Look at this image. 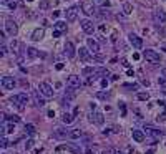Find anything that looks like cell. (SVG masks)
<instances>
[{"label": "cell", "instance_id": "cell-11", "mask_svg": "<svg viewBox=\"0 0 166 154\" xmlns=\"http://www.w3.org/2000/svg\"><path fill=\"white\" fill-rule=\"evenodd\" d=\"M128 38H130V43H131L135 48H141L143 47V40L139 38L138 35H135V33H130L128 35Z\"/></svg>", "mask_w": 166, "mask_h": 154}, {"label": "cell", "instance_id": "cell-4", "mask_svg": "<svg viewBox=\"0 0 166 154\" xmlns=\"http://www.w3.org/2000/svg\"><path fill=\"white\" fill-rule=\"evenodd\" d=\"M38 91L43 94L45 98H52L53 96V88L50 86L48 83H45V81H42V83L38 85Z\"/></svg>", "mask_w": 166, "mask_h": 154}, {"label": "cell", "instance_id": "cell-38", "mask_svg": "<svg viewBox=\"0 0 166 154\" xmlns=\"http://www.w3.org/2000/svg\"><path fill=\"white\" fill-rule=\"evenodd\" d=\"M0 55H2V56H3V55H7V47L3 45V43L0 45Z\"/></svg>", "mask_w": 166, "mask_h": 154}, {"label": "cell", "instance_id": "cell-30", "mask_svg": "<svg viewBox=\"0 0 166 154\" xmlns=\"http://www.w3.org/2000/svg\"><path fill=\"white\" fill-rule=\"evenodd\" d=\"M110 96H111V93H110V91H106V93H105V91H100V93H98L100 100H108Z\"/></svg>", "mask_w": 166, "mask_h": 154}, {"label": "cell", "instance_id": "cell-14", "mask_svg": "<svg viewBox=\"0 0 166 154\" xmlns=\"http://www.w3.org/2000/svg\"><path fill=\"white\" fill-rule=\"evenodd\" d=\"M86 45H88V48H90V50H92L95 55L100 52V43H98L96 40H93V38H88V40H86Z\"/></svg>", "mask_w": 166, "mask_h": 154}, {"label": "cell", "instance_id": "cell-16", "mask_svg": "<svg viewBox=\"0 0 166 154\" xmlns=\"http://www.w3.org/2000/svg\"><path fill=\"white\" fill-rule=\"evenodd\" d=\"M131 134H133V139L136 141V142H143V141H145V131H139V129H133Z\"/></svg>", "mask_w": 166, "mask_h": 154}, {"label": "cell", "instance_id": "cell-32", "mask_svg": "<svg viewBox=\"0 0 166 154\" xmlns=\"http://www.w3.org/2000/svg\"><path fill=\"white\" fill-rule=\"evenodd\" d=\"M96 73L101 75V76H106L110 71H108V68H98V70H96Z\"/></svg>", "mask_w": 166, "mask_h": 154}, {"label": "cell", "instance_id": "cell-46", "mask_svg": "<svg viewBox=\"0 0 166 154\" xmlns=\"http://www.w3.org/2000/svg\"><path fill=\"white\" fill-rule=\"evenodd\" d=\"M48 116H50V118H53V116H55V111H53V109H50V111H48Z\"/></svg>", "mask_w": 166, "mask_h": 154}, {"label": "cell", "instance_id": "cell-22", "mask_svg": "<svg viewBox=\"0 0 166 154\" xmlns=\"http://www.w3.org/2000/svg\"><path fill=\"white\" fill-rule=\"evenodd\" d=\"M154 18H156L158 22H161V23H165L166 22V12H163V10L156 12V14H154Z\"/></svg>", "mask_w": 166, "mask_h": 154}, {"label": "cell", "instance_id": "cell-23", "mask_svg": "<svg viewBox=\"0 0 166 154\" xmlns=\"http://www.w3.org/2000/svg\"><path fill=\"white\" fill-rule=\"evenodd\" d=\"M68 134H70V133H66L65 129L58 128V129L55 131V138H60V139H63V138H68Z\"/></svg>", "mask_w": 166, "mask_h": 154}, {"label": "cell", "instance_id": "cell-36", "mask_svg": "<svg viewBox=\"0 0 166 154\" xmlns=\"http://www.w3.org/2000/svg\"><path fill=\"white\" fill-rule=\"evenodd\" d=\"M8 121H12V123H18L20 118L17 116V114H12V116H8Z\"/></svg>", "mask_w": 166, "mask_h": 154}, {"label": "cell", "instance_id": "cell-5", "mask_svg": "<svg viewBox=\"0 0 166 154\" xmlns=\"http://www.w3.org/2000/svg\"><path fill=\"white\" fill-rule=\"evenodd\" d=\"M28 100H30V98H28V94H27V93H18V94H15V96H12V98H10V101H12V103H17L18 106L27 104V103H28Z\"/></svg>", "mask_w": 166, "mask_h": 154}, {"label": "cell", "instance_id": "cell-28", "mask_svg": "<svg viewBox=\"0 0 166 154\" xmlns=\"http://www.w3.org/2000/svg\"><path fill=\"white\" fill-rule=\"evenodd\" d=\"M0 146H2V147L10 146V142H8V139L5 138V134H2V138H0Z\"/></svg>", "mask_w": 166, "mask_h": 154}, {"label": "cell", "instance_id": "cell-8", "mask_svg": "<svg viewBox=\"0 0 166 154\" xmlns=\"http://www.w3.org/2000/svg\"><path fill=\"white\" fill-rule=\"evenodd\" d=\"M65 17H66V22H75L77 17H78V7H70L65 12Z\"/></svg>", "mask_w": 166, "mask_h": 154}, {"label": "cell", "instance_id": "cell-35", "mask_svg": "<svg viewBox=\"0 0 166 154\" xmlns=\"http://www.w3.org/2000/svg\"><path fill=\"white\" fill-rule=\"evenodd\" d=\"M90 73H96V70H93L92 66H88V68L83 70V75H90Z\"/></svg>", "mask_w": 166, "mask_h": 154}, {"label": "cell", "instance_id": "cell-15", "mask_svg": "<svg viewBox=\"0 0 166 154\" xmlns=\"http://www.w3.org/2000/svg\"><path fill=\"white\" fill-rule=\"evenodd\" d=\"M43 35H45V30L43 28H35L32 33V40L33 41H40L42 38H43Z\"/></svg>", "mask_w": 166, "mask_h": 154}, {"label": "cell", "instance_id": "cell-34", "mask_svg": "<svg viewBox=\"0 0 166 154\" xmlns=\"http://www.w3.org/2000/svg\"><path fill=\"white\" fill-rule=\"evenodd\" d=\"M33 144H35V142H33V139H28L25 142V149H27V151H30V149L33 147Z\"/></svg>", "mask_w": 166, "mask_h": 154}, {"label": "cell", "instance_id": "cell-47", "mask_svg": "<svg viewBox=\"0 0 166 154\" xmlns=\"http://www.w3.org/2000/svg\"><path fill=\"white\" fill-rule=\"evenodd\" d=\"M161 75H163V78H166V68H163V70H161Z\"/></svg>", "mask_w": 166, "mask_h": 154}, {"label": "cell", "instance_id": "cell-2", "mask_svg": "<svg viewBox=\"0 0 166 154\" xmlns=\"http://www.w3.org/2000/svg\"><path fill=\"white\" fill-rule=\"evenodd\" d=\"M5 32L10 35V37H15V35L18 33V27H17L15 20H12V18H7V22H5Z\"/></svg>", "mask_w": 166, "mask_h": 154}, {"label": "cell", "instance_id": "cell-39", "mask_svg": "<svg viewBox=\"0 0 166 154\" xmlns=\"http://www.w3.org/2000/svg\"><path fill=\"white\" fill-rule=\"evenodd\" d=\"M125 88H130V90H138V85H125Z\"/></svg>", "mask_w": 166, "mask_h": 154}, {"label": "cell", "instance_id": "cell-3", "mask_svg": "<svg viewBox=\"0 0 166 154\" xmlns=\"http://www.w3.org/2000/svg\"><path fill=\"white\" fill-rule=\"evenodd\" d=\"M143 56H145L150 63H159V60H161V58H159V53L154 52V50H145V52H143Z\"/></svg>", "mask_w": 166, "mask_h": 154}, {"label": "cell", "instance_id": "cell-26", "mask_svg": "<svg viewBox=\"0 0 166 154\" xmlns=\"http://www.w3.org/2000/svg\"><path fill=\"white\" fill-rule=\"evenodd\" d=\"M55 28H57L58 32H61V33H63V32L66 30V23H65V22H61V20H58L57 23H55Z\"/></svg>", "mask_w": 166, "mask_h": 154}, {"label": "cell", "instance_id": "cell-9", "mask_svg": "<svg viewBox=\"0 0 166 154\" xmlns=\"http://www.w3.org/2000/svg\"><path fill=\"white\" fill-rule=\"evenodd\" d=\"M0 83H2V86L5 88V90H13V88H15V85H17V81L13 80L12 76H3Z\"/></svg>", "mask_w": 166, "mask_h": 154}, {"label": "cell", "instance_id": "cell-19", "mask_svg": "<svg viewBox=\"0 0 166 154\" xmlns=\"http://www.w3.org/2000/svg\"><path fill=\"white\" fill-rule=\"evenodd\" d=\"M68 138L70 139H81L83 138V131L81 129H72L70 134H68Z\"/></svg>", "mask_w": 166, "mask_h": 154}, {"label": "cell", "instance_id": "cell-13", "mask_svg": "<svg viewBox=\"0 0 166 154\" xmlns=\"http://www.w3.org/2000/svg\"><path fill=\"white\" fill-rule=\"evenodd\" d=\"M75 53H77V50L73 47V43L72 41H66L65 43V55L68 58H75Z\"/></svg>", "mask_w": 166, "mask_h": 154}, {"label": "cell", "instance_id": "cell-51", "mask_svg": "<svg viewBox=\"0 0 166 154\" xmlns=\"http://www.w3.org/2000/svg\"><path fill=\"white\" fill-rule=\"evenodd\" d=\"M86 154H93V153H90V151H86Z\"/></svg>", "mask_w": 166, "mask_h": 154}, {"label": "cell", "instance_id": "cell-41", "mask_svg": "<svg viewBox=\"0 0 166 154\" xmlns=\"http://www.w3.org/2000/svg\"><path fill=\"white\" fill-rule=\"evenodd\" d=\"M55 68H57V70H63V63H57Z\"/></svg>", "mask_w": 166, "mask_h": 154}, {"label": "cell", "instance_id": "cell-1", "mask_svg": "<svg viewBox=\"0 0 166 154\" xmlns=\"http://www.w3.org/2000/svg\"><path fill=\"white\" fill-rule=\"evenodd\" d=\"M80 8L85 15H95L96 14V8H95V3L93 0H80Z\"/></svg>", "mask_w": 166, "mask_h": 154}, {"label": "cell", "instance_id": "cell-7", "mask_svg": "<svg viewBox=\"0 0 166 154\" xmlns=\"http://www.w3.org/2000/svg\"><path fill=\"white\" fill-rule=\"evenodd\" d=\"M81 28H83V32H85L86 35H92L93 32H95V25H93V22L88 20V18L81 20Z\"/></svg>", "mask_w": 166, "mask_h": 154}, {"label": "cell", "instance_id": "cell-27", "mask_svg": "<svg viewBox=\"0 0 166 154\" xmlns=\"http://www.w3.org/2000/svg\"><path fill=\"white\" fill-rule=\"evenodd\" d=\"M131 12H133V5L131 3H128V2H125V3H123V14L130 15Z\"/></svg>", "mask_w": 166, "mask_h": 154}, {"label": "cell", "instance_id": "cell-33", "mask_svg": "<svg viewBox=\"0 0 166 154\" xmlns=\"http://www.w3.org/2000/svg\"><path fill=\"white\" fill-rule=\"evenodd\" d=\"M5 5H7L8 8L15 10V8H17V2H15V0H12V2H5Z\"/></svg>", "mask_w": 166, "mask_h": 154}, {"label": "cell", "instance_id": "cell-31", "mask_svg": "<svg viewBox=\"0 0 166 154\" xmlns=\"http://www.w3.org/2000/svg\"><path fill=\"white\" fill-rule=\"evenodd\" d=\"M50 7V2L48 0H40V10H46Z\"/></svg>", "mask_w": 166, "mask_h": 154}, {"label": "cell", "instance_id": "cell-18", "mask_svg": "<svg viewBox=\"0 0 166 154\" xmlns=\"http://www.w3.org/2000/svg\"><path fill=\"white\" fill-rule=\"evenodd\" d=\"M40 94H42V93L33 91V101H35V104H37V106H45V100H43Z\"/></svg>", "mask_w": 166, "mask_h": 154}, {"label": "cell", "instance_id": "cell-10", "mask_svg": "<svg viewBox=\"0 0 166 154\" xmlns=\"http://www.w3.org/2000/svg\"><path fill=\"white\" fill-rule=\"evenodd\" d=\"M145 134L146 136H151L153 139H159L161 138V131L154 129L153 126H145Z\"/></svg>", "mask_w": 166, "mask_h": 154}, {"label": "cell", "instance_id": "cell-40", "mask_svg": "<svg viewBox=\"0 0 166 154\" xmlns=\"http://www.w3.org/2000/svg\"><path fill=\"white\" fill-rule=\"evenodd\" d=\"M60 35H61V32H58V30H55V32H53V38H58Z\"/></svg>", "mask_w": 166, "mask_h": 154}, {"label": "cell", "instance_id": "cell-25", "mask_svg": "<svg viewBox=\"0 0 166 154\" xmlns=\"http://www.w3.org/2000/svg\"><path fill=\"white\" fill-rule=\"evenodd\" d=\"M25 133L27 134H30V136H35V133H37V129H35V126L33 124H25Z\"/></svg>", "mask_w": 166, "mask_h": 154}, {"label": "cell", "instance_id": "cell-45", "mask_svg": "<svg viewBox=\"0 0 166 154\" xmlns=\"http://www.w3.org/2000/svg\"><path fill=\"white\" fill-rule=\"evenodd\" d=\"M126 75H128V76H133L135 73H133V70H130V68H128V71H126Z\"/></svg>", "mask_w": 166, "mask_h": 154}, {"label": "cell", "instance_id": "cell-54", "mask_svg": "<svg viewBox=\"0 0 166 154\" xmlns=\"http://www.w3.org/2000/svg\"><path fill=\"white\" fill-rule=\"evenodd\" d=\"M3 154H5V153H3Z\"/></svg>", "mask_w": 166, "mask_h": 154}, {"label": "cell", "instance_id": "cell-6", "mask_svg": "<svg viewBox=\"0 0 166 154\" xmlns=\"http://www.w3.org/2000/svg\"><path fill=\"white\" fill-rule=\"evenodd\" d=\"M66 85H68L70 90H78L80 85H81V80H80V76H77V75H70L68 80H66Z\"/></svg>", "mask_w": 166, "mask_h": 154}, {"label": "cell", "instance_id": "cell-42", "mask_svg": "<svg viewBox=\"0 0 166 154\" xmlns=\"http://www.w3.org/2000/svg\"><path fill=\"white\" fill-rule=\"evenodd\" d=\"M158 104H159V106H163L166 109V101H158Z\"/></svg>", "mask_w": 166, "mask_h": 154}, {"label": "cell", "instance_id": "cell-52", "mask_svg": "<svg viewBox=\"0 0 166 154\" xmlns=\"http://www.w3.org/2000/svg\"><path fill=\"white\" fill-rule=\"evenodd\" d=\"M27 2H33V0H27Z\"/></svg>", "mask_w": 166, "mask_h": 154}, {"label": "cell", "instance_id": "cell-21", "mask_svg": "<svg viewBox=\"0 0 166 154\" xmlns=\"http://www.w3.org/2000/svg\"><path fill=\"white\" fill-rule=\"evenodd\" d=\"M61 121H63V124H72L73 121H75V114L65 113L63 116H61Z\"/></svg>", "mask_w": 166, "mask_h": 154}, {"label": "cell", "instance_id": "cell-24", "mask_svg": "<svg viewBox=\"0 0 166 154\" xmlns=\"http://www.w3.org/2000/svg\"><path fill=\"white\" fill-rule=\"evenodd\" d=\"M27 56H28V58H37V56H38V50L30 47L28 50H27Z\"/></svg>", "mask_w": 166, "mask_h": 154}, {"label": "cell", "instance_id": "cell-17", "mask_svg": "<svg viewBox=\"0 0 166 154\" xmlns=\"http://www.w3.org/2000/svg\"><path fill=\"white\" fill-rule=\"evenodd\" d=\"M90 119H92L93 123H96L98 126H101V124L105 123V118H103V114H101V113H93V114H90Z\"/></svg>", "mask_w": 166, "mask_h": 154}, {"label": "cell", "instance_id": "cell-12", "mask_svg": "<svg viewBox=\"0 0 166 154\" xmlns=\"http://www.w3.org/2000/svg\"><path fill=\"white\" fill-rule=\"evenodd\" d=\"M0 129H2V134H10V133H13V131H15L12 121H3Z\"/></svg>", "mask_w": 166, "mask_h": 154}, {"label": "cell", "instance_id": "cell-29", "mask_svg": "<svg viewBox=\"0 0 166 154\" xmlns=\"http://www.w3.org/2000/svg\"><path fill=\"white\" fill-rule=\"evenodd\" d=\"M138 100L139 101H148V100H150V93H143V91L138 93Z\"/></svg>", "mask_w": 166, "mask_h": 154}, {"label": "cell", "instance_id": "cell-50", "mask_svg": "<svg viewBox=\"0 0 166 154\" xmlns=\"http://www.w3.org/2000/svg\"><path fill=\"white\" fill-rule=\"evenodd\" d=\"M163 93H165V94H166V86H163Z\"/></svg>", "mask_w": 166, "mask_h": 154}, {"label": "cell", "instance_id": "cell-37", "mask_svg": "<svg viewBox=\"0 0 166 154\" xmlns=\"http://www.w3.org/2000/svg\"><path fill=\"white\" fill-rule=\"evenodd\" d=\"M120 109H121V116H126V106H125V103H120Z\"/></svg>", "mask_w": 166, "mask_h": 154}, {"label": "cell", "instance_id": "cell-20", "mask_svg": "<svg viewBox=\"0 0 166 154\" xmlns=\"http://www.w3.org/2000/svg\"><path fill=\"white\" fill-rule=\"evenodd\" d=\"M78 53H80V58H81L83 61H88L90 58H92V55H90V52H88L86 48H80Z\"/></svg>", "mask_w": 166, "mask_h": 154}, {"label": "cell", "instance_id": "cell-44", "mask_svg": "<svg viewBox=\"0 0 166 154\" xmlns=\"http://www.w3.org/2000/svg\"><path fill=\"white\" fill-rule=\"evenodd\" d=\"M165 80H166V78H158V83H159V85H165Z\"/></svg>", "mask_w": 166, "mask_h": 154}, {"label": "cell", "instance_id": "cell-53", "mask_svg": "<svg viewBox=\"0 0 166 154\" xmlns=\"http://www.w3.org/2000/svg\"><path fill=\"white\" fill-rule=\"evenodd\" d=\"M100 2H103V0H100Z\"/></svg>", "mask_w": 166, "mask_h": 154}, {"label": "cell", "instance_id": "cell-49", "mask_svg": "<svg viewBox=\"0 0 166 154\" xmlns=\"http://www.w3.org/2000/svg\"><path fill=\"white\" fill-rule=\"evenodd\" d=\"M2 2H3V3H5V2H12V0H2ZM15 2H17V0H15Z\"/></svg>", "mask_w": 166, "mask_h": 154}, {"label": "cell", "instance_id": "cell-48", "mask_svg": "<svg viewBox=\"0 0 166 154\" xmlns=\"http://www.w3.org/2000/svg\"><path fill=\"white\" fill-rule=\"evenodd\" d=\"M146 154H154V149H150V151H148Z\"/></svg>", "mask_w": 166, "mask_h": 154}, {"label": "cell", "instance_id": "cell-43", "mask_svg": "<svg viewBox=\"0 0 166 154\" xmlns=\"http://www.w3.org/2000/svg\"><path fill=\"white\" fill-rule=\"evenodd\" d=\"M101 86L106 88V86H108V81H106V80H101Z\"/></svg>", "mask_w": 166, "mask_h": 154}]
</instances>
